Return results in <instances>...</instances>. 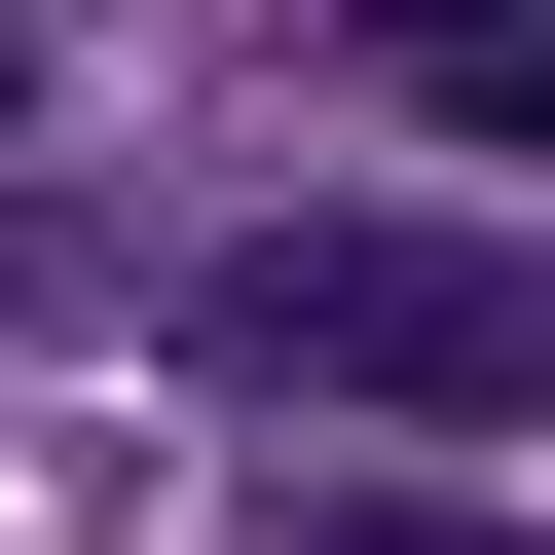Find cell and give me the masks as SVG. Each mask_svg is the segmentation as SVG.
<instances>
[{
  "label": "cell",
  "mask_w": 555,
  "mask_h": 555,
  "mask_svg": "<svg viewBox=\"0 0 555 555\" xmlns=\"http://www.w3.org/2000/svg\"><path fill=\"white\" fill-rule=\"evenodd\" d=\"M185 371L259 444H518L555 408V259L518 222H408V185H297V222L185 259Z\"/></svg>",
  "instance_id": "6da1fadb"
},
{
  "label": "cell",
  "mask_w": 555,
  "mask_h": 555,
  "mask_svg": "<svg viewBox=\"0 0 555 555\" xmlns=\"http://www.w3.org/2000/svg\"><path fill=\"white\" fill-rule=\"evenodd\" d=\"M297 555H481V444H297Z\"/></svg>",
  "instance_id": "7a4b0ae2"
},
{
  "label": "cell",
  "mask_w": 555,
  "mask_h": 555,
  "mask_svg": "<svg viewBox=\"0 0 555 555\" xmlns=\"http://www.w3.org/2000/svg\"><path fill=\"white\" fill-rule=\"evenodd\" d=\"M371 38H408V75H444V38H555V0H371Z\"/></svg>",
  "instance_id": "3957f363"
},
{
  "label": "cell",
  "mask_w": 555,
  "mask_h": 555,
  "mask_svg": "<svg viewBox=\"0 0 555 555\" xmlns=\"http://www.w3.org/2000/svg\"><path fill=\"white\" fill-rule=\"evenodd\" d=\"M0 112H38V0H0Z\"/></svg>",
  "instance_id": "277c9868"
}]
</instances>
